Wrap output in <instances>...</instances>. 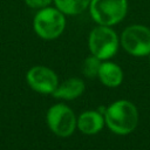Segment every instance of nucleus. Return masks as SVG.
Masks as SVG:
<instances>
[{
  "mask_svg": "<svg viewBox=\"0 0 150 150\" xmlns=\"http://www.w3.org/2000/svg\"><path fill=\"white\" fill-rule=\"evenodd\" d=\"M108 128L117 135H128L135 130L138 122V112L134 103L120 100L111 103L104 112Z\"/></svg>",
  "mask_w": 150,
  "mask_h": 150,
  "instance_id": "nucleus-1",
  "label": "nucleus"
},
{
  "mask_svg": "<svg viewBox=\"0 0 150 150\" xmlns=\"http://www.w3.org/2000/svg\"><path fill=\"white\" fill-rule=\"evenodd\" d=\"M33 28L41 39L54 40L64 32L66 15L55 6L39 9L33 19Z\"/></svg>",
  "mask_w": 150,
  "mask_h": 150,
  "instance_id": "nucleus-2",
  "label": "nucleus"
},
{
  "mask_svg": "<svg viewBox=\"0 0 150 150\" xmlns=\"http://www.w3.org/2000/svg\"><path fill=\"white\" fill-rule=\"evenodd\" d=\"M128 0H90L88 11L90 18L97 25L115 26L127 15Z\"/></svg>",
  "mask_w": 150,
  "mask_h": 150,
  "instance_id": "nucleus-3",
  "label": "nucleus"
},
{
  "mask_svg": "<svg viewBox=\"0 0 150 150\" xmlns=\"http://www.w3.org/2000/svg\"><path fill=\"white\" fill-rule=\"evenodd\" d=\"M120 46V38L110 26L97 25L94 27L88 38V47L93 55L101 60L112 57Z\"/></svg>",
  "mask_w": 150,
  "mask_h": 150,
  "instance_id": "nucleus-4",
  "label": "nucleus"
},
{
  "mask_svg": "<svg viewBox=\"0 0 150 150\" xmlns=\"http://www.w3.org/2000/svg\"><path fill=\"white\" fill-rule=\"evenodd\" d=\"M120 43L123 49L134 56H145L150 54V28L134 23L125 27L121 34Z\"/></svg>",
  "mask_w": 150,
  "mask_h": 150,
  "instance_id": "nucleus-5",
  "label": "nucleus"
},
{
  "mask_svg": "<svg viewBox=\"0 0 150 150\" xmlns=\"http://www.w3.org/2000/svg\"><path fill=\"white\" fill-rule=\"evenodd\" d=\"M49 129L60 137L70 136L77 127V120L73 110L64 104H55L47 112Z\"/></svg>",
  "mask_w": 150,
  "mask_h": 150,
  "instance_id": "nucleus-6",
  "label": "nucleus"
},
{
  "mask_svg": "<svg viewBox=\"0 0 150 150\" xmlns=\"http://www.w3.org/2000/svg\"><path fill=\"white\" fill-rule=\"evenodd\" d=\"M26 79L29 87L41 94H53L59 86L56 74L45 66H35L30 68Z\"/></svg>",
  "mask_w": 150,
  "mask_h": 150,
  "instance_id": "nucleus-7",
  "label": "nucleus"
},
{
  "mask_svg": "<svg viewBox=\"0 0 150 150\" xmlns=\"http://www.w3.org/2000/svg\"><path fill=\"white\" fill-rule=\"evenodd\" d=\"M104 122L105 121L101 112L88 110L82 112L77 118V128L80 129L81 132L86 135H94L97 134L103 128Z\"/></svg>",
  "mask_w": 150,
  "mask_h": 150,
  "instance_id": "nucleus-8",
  "label": "nucleus"
},
{
  "mask_svg": "<svg viewBox=\"0 0 150 150\" xmlns=\"http://www.w3.org/2000/svg\"><path fill=\"white\" fill-rule=\"evenodd\" d=\"M84 90V83L81 79L71 77L62 82L54 90L53 96L62 100H74L79 97Z\"/></svg>",
  "mask_w": 150,
  "mask_h": 150,
  "instance_id": "nucleus-9",
  "label": "nucleus"
},
{
  "mask_svg": "<svg viewBox=\"0 0 150 150\" xmlns=\"http://www.w3.org/2000/svg\"><path fill=\"white\" fill-rule=\"evenodd\" d=\"M97 76L104 86L110 88L118 87L123 81V71L114 62H102Z\"/></svg>",
  "mask_w": 150,
  "mask_h": 150,
  "instance_id": "nucleus-10",
  "label": "nucleus"
},
{
  "mask_svg": "<svg viewBox=\"0 0 150 150\" xmlns=\"http://www.w3.org/2000/svg\"><path fill=\"white\" fill-rule=\"evenodd\" d=\"M53 4L66 16H74L88 9L90 0H54Z\"/></svg>",
  "mask_w": 150,
  "mask_h": 150,
  "instance_id": "nucleus-11",
  "label": "nucleus"
},
{
  "mask_svg": "<svg viewBox=\"0 0 150 150\" xmlns=\"http://www.w3.org/2000/svg\"><path fill=\"white\" fill-rule=\"evenodd\" d=\"M101 64H102V60L91 54L90 56H88L84 60L82 71L87 77H95V76L98 75Z\"/></svg>",
  "mask_w": 150,
  "mask_h": 150,
  "instance_id": "nucleus-12",
  "label": "nucleus"
},
{
  "mask_svg": "<svg viewBox=\"0 0 150 150\" xmlns=\"http://www.w3.org/2000/svg\"><path fill=\"white\" fill-rule=\"evenodd\" d=\"M54 0H25V4L33 9H42L48 6H52Z\"/></svg>",
  "mask_w": 150,
  "mask_h": 150,
  "instance_id": "nucleus-13",
  "label": "nucleus"
},
{
  "mask_svg": "<svg viewBox=\"0 0 150 150\" xmlns=\"http://www.w3.org/2000/svg\"><path fill=\"white\" fill-rule=\"evenodd\" d=\"M149 55H150V54H149ZM149 60H150V56H149Z\"/></svg>",
  "mask_w": 150,
  "mask_h": 150,
  "instance_id": "nucleus-14",
  "label": "nucleus"
}]
</instances>
